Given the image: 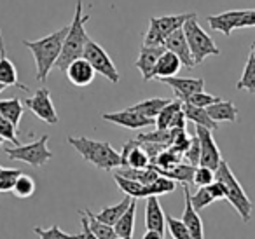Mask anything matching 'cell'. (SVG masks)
<instances>
[{
	"mask_svg": "<svg viewBox=\"0 0 255 239\" xmlns=\"http://www.w3.org/2000/svg\"><path fill=\"white\" fill-rule=\"evenodd\" d=\"M67 32H68V26H63V28L42 37V39L23 40V46L26 49H30L33 60H35V68H37L35 79L39 82H46L47 77H49V72L56 65V60L61 53V46H63Z\"/></svg>",
	"mask_w": 255,
	"mask_h": 239,
	"instance_id": "1",
	"label": "cell"
},
{
	"mask_svg": "<svg viewBox=\"0 0 255 239\" xmlns=\"http://www.w3.org/2000/svg\"><path fill=\"white\" fill-rule=\"evenodd\" d=\"M89 21V14H84V4L82 0H77V7H75V14L72 23L68 25V32L65 35L63 46H61V53L56 60L54 67L58 70H63L72 63L74 60L82 56L84 46L91 37L86 32V23Z\"/></svg>",
	"mask_w": 255,
	"mask_h": 239,
	"instance_id": "2",
	"label": "cell"
},
{
	"mask_svg": "<svg viewBox=\"0 0 255 239\" xmlns=\"http://www.w3.org/2000/svg\"><path fill=\"white\" fill-rule=\"evenodd\" d=\"M67 141L82 155L84 161L91 162L98 169L112 171L114 168H121V152H117L109 141L86 136H68Z\"/></svg>",
	"mask_w": 255,
	"mask_h": 239,
	"instance_id": "3",
	"label": "cell"
},
{
	"mask_svg": "<svg viewBox=\"0 0 255 239\" xmlns=\"http://www.w3.org/2000/svg\"><path fill=\"white\" fill-rule=\"evenodd\" d=\"M215 180H219L224 187V192H226V199L233 204V208L238 211L241 218H243L245 224L252 220V211H254V204L248 199L247 192L243 190L241 183L238 182V178L234 176L233 169L229 168L226 161H220L219 168L215 169Z\"/></svg>",
	"mask_w": 255,
	"mask_h": 239,
	"instance_id": "4",
	"label": "cell"
},
{
	"mask_svg": "<svg viewBox=\"0 0 255 239\" xmlns=\"http://www.w3.org/2000/svg\"><path fill=\"white\" fill-rule=\"evenodd\" d=\"M184 33L185 39H187L189 49H191L192 60H194V65H201L203 61L208 56H219L220 49L215 46L213 39L205 32V30L199 26L198 18L192 16L187 21L184 23Z\"/></svg>",
	"mask_w": 255,
	"mask_h": 239,
	"instance_id": "5",
	"label": "cell"
},
{
	"mask_svg": "<svg viewBox=\"0 0 255 239\" xmlns=\"http://www.w3.org/2000/svg\"><path fill=\"white\" fill-rule=\"evenodd\" d=\"M49 134H42L39 140L26 145H14V147H5V154L11 161H21L30 164L32 168H42L46 162L53 159V152L47 147Z\"/></svg>",
	"mask_w": 255,
	"mask_h": 239,
	"instance_id": "6",
	"label": "cell"
},
{
	"mask_svg": "<svg viewBox=\"0 0 255 239\" xmlns=\"http://www.w3.org/2000/svg\"><path fill=\"white\" fill-rule=\"evenodd\" d=\"M208 25L212 30L220 32L222 35L229 37L234 30L255 26V9H236V11H226L220 14L210 16Z\"/></svg>",
	"mask_w": 255,
	"mask_h": 239,
	"instance_id": "7",
	"label": "cell"
},
{
	"mask_svg": "<svg viewBox=\"0 0 255 239\" xmlns=\"http://www.w3.org/2000/svg\"><path fill=\"white\" fill-rule=\"evenodd\" d=\"M82 58L91 63V67L95 68L96 74L103 75L107 81H110L112 84H117L121 81V75L117 72V67L114 65L112 58L109 56L105 49H103L100 44H96L93 39H89L84 46V51H82Z\"/></svg>",
	"mask_w": 255,
	"mask_h": 239,
	"instance_id": "8",
	"label": "cell"
},
{
	"mask_svg": "<svg viewBox=\"0 0 255 239\" xmlns=\"http://www.w3.org/2000/svg\"><path fill=\"white\" fill-rule=\"evenodd\" d=\"M25 107L33 114L35 117H39L40 120L47 124H58L60 122V117L54 109V103L51 100V91L47 88H39L33 96L26 98Z\"/></svg>",
	"mask_w": 255,
	"mask_h": 239,
	"instance_id": "9",
	"label": "cell"
},
{
	"mask_svg": "<svg viewBox=\"0 0 255 239\" xmlns=\"http://www.w3.org/2000/svg\"><path fill=\"white\" fill-rule=\"evenodd\" d=\"M196 136L199 140V164L208 166L215 171L222 161V154L219 145L213 140L212 129L205 126H196Z\"/></svg>",
	"mask_w": 255,
	"mask_h": 239,
	"instance_id": "10",
	"label": "cell"
},
{
	"mask_svg": "<svg viewBox=\"0 0 255 239\" xmlns=\"http://www.w3.org/2000/svg\"><path fill=\"white\" fill-rule=\"evenodd\" d=\"M103 120L107 122H112L116 126H123L126 129H140V127H147V126H154V119H149L143 114L129 109L119 110V112H110V114H103Z\"/></svg>",
	"mask_w": 255,
	"mask_h": 239,
	"instance_id": "11",
	"label": "cell"
},
{
	"mask_svg": "<svg viewBox=\"0 0 255 239\" xmlns=\"http://www.w3.org/2000/svg\"><path fill=\"white\" fill-rule=\"evenodd\" d=\"M65 74H67V79L70 81V84L77 86V88H86L89 86L96 77L95 68L91 67L86 58H77L74 60L67 68H65Z\"/></svg>",
	"mask_w": 255,
	"mask_h": 239,
	"instance_id": "12",
	"label": "cell"
},
{
	"mask_svg": "<svg viewBox=\"0 0 255 239\" xmlns=\"http://www.w3.org/2000/svg\"><path fill=\"white\" fill-rule=\"evenodd\" d=\"M164 49L177 54L184 67H187V68L196 67L194 60H192L191 49H189L187 39H185L184 28H178V30H175V32H171L170 35H166V39H164Z\"/></svg>",
	"mask_w": 255,
	"mask_h": 239,
	"instance_id": "13",
	"label": "cell"
},
{
	"mask_svg": "<svg viewBox=\"0 0 255 239\" xmlns=\"http://www.w3.org/2000/svg\"><path fill=\"white\" fill-rule=\"evenodd\" d=\"M161 81L170 86L175 91V95H177V98L182 100V102H185L194 93L205 89V79H191V77L187 79V77H177V75H173V77L161 79Z\"/></svg>",
	"mask_w": 255,
	"mask_h": 239,
	"instance_id": "14",
	"label": "cell"
},
{
	"mask_svg": "<svg viewBox=\"0 0 255 239\" xmlns=\"http://www.w3.org/2000/svg\"><path fill=\"white\" fill-rule=\"evenodd\" d=\"M0 82L9 86H14L19 88L23 91H28L26 86H23L18 79V70H16V65L9 60L7 51H5V44H4V37H2V30H0Z\"/></svg>",
	"mask_w": 255,
	"mask_h": 239,
	"instance_id": "15",
	"label": "cell"
},
{
	"mask_svg": "<svg viewBox=\"0 0 255 239\" xmlns=\"http://www.w3.org/2000/svg\"><path fill=\"white\" fill-rule=\"evenodd\" d=\"M184 189V196H185V210L184 215H182V222L185 224L187 227L189 234H191L192 239H199V238H205V231H203V222L201 217H199L198 210H194L191 203V192H189V185H182Z\"/></svg>",
	"mask_w": 255,
	"mask_h": 239,
	"instance_id": "16",
	"label": "cell"
},
{
	"mask_svg": "<svg viewBox=\"0 0 255 239\" xmlns=\"http://www.w3.org/2000/svg\"><path fill=\"white\" fill-rule=\"evenodd\" d=\"M164 53V46H142L138 54V60L135 61V68H138L140 74H142V79L145 82H149L150 74H152V68L156 65V61L159 60V56Z\"/></svg>",
	"mask_w": 255,
	"mask_h": 239,
	"instance_id": "17",
	"label": "cell"
},
{
	"mask_svg": "<svg viewBox=\"0 0 255 239\" xmlns=\"http://www.w3.org/2000/svg\"><path fill=\"white\" fill-rule=\"evenodd\" d=\"M182 68V61L180 58L177 56L171 51L164 49V53L159 56V60L156 61L152 68V74L150 77L152 79H166V77H173V75L178 74V70Z\"/></svg>",
	"mask_w": 255,
	"mask_h": 239,
	"instance_id": "18",
	"label": "cell"
},
{
	"mask_svg": "<svg viewBox=\"0 0 255 239\" xmlns=\"http://www.w3.org/2000/svg\"><path fill=\"white\" fill-rule=\"evenodd\" d=\"M145 227L150 231L163 232L166 229V213L163 211L159 204L157 196L147 197V208H145Z\"/></svg>",
	"mask_w": 255,
	"mask_h": 239,
	"instance_id": "19",
	"label": "cell"
},
{
	"mask_svg": "<svg viewBox=\"0 0 255 239\" xmlns=\"http://www.w3.org/2000/svg\"><path fill=\"white\" fill-rule=\"evenodd\" d=\"M135 220H136V199L133 197L128 210L121 215L119 220L114 224V231H116L117 238L121 239H131L133 232H135Z\"/></svg>",
	"mask_w": 255,
	"mask_h": 239,
	"instance_id": "20",
	"label": "cell"
},
{
	"mask_svg": "<svg viewBox=\"0 0 255 239\" xmlns=\"http://www.w3.org/2000/svg\"><path fill=\"white\" fill-rule=\"evenodd\" d=\"M182 110H184V114H185V119L192 120L196 126H205L212 131L219 129V122L210 117L208 110H206L205 107H198L189 102H182Z\"/></svg>",
	"mask_w": 255,
	"mask_h": 239,
	"instance_id": "21",
	"label": "cell"
},
{
	"mask_svg": "<svg viewBox=\"0 0 255 239\" xmlns=\"http://www.w3.org/2000/svg\"><path fill=\"white\" fill-rule=\"evenodd\" d=\"M192 16H196V12H189V14H168V16H159V18L152 16L150 23H154V25L157 26V30L166 37V35H170L171 32H175V30L182 28L184 23L187 21L189 18H192Z\"/></svg>",
	"mask_w": 255,
	"mask_h": 239,
	"instance_id": "22",
	"label": "cell"
},
{
	"mask_svg": "<svg viewBox=\"0 0 255 239\" xmlns=\"http://www.w3.org/2000/svg\"><path fill=\"white\" fill-rule=\"evenodd\" d=\"M210 117L217 122H236L238 120V107L233 102H226V100H219L213 105L206 107Z\"/></svg>",
	"mask_w": 255,
	"mask_h": 239,
	"instance_id": "23",
	"label": "cell"
},
{
	"mask_svg": "<svg viewBox=\"0 0 255 239\" xmlns=\"http://www.w3.org/2000/svg\"><path fill=\"white\" fill-rule=\"evenodd\" d=\"M131 199H133V197L124 196V199H121L119 203L112 204V206L102 208V211H100V213H95V217L98 218L100 222H103V224H109V225H112V227H114V224L119 220L121 215L128 210V206H129Z\"/></svg>",
	"mask_w": 255,
	"mask_h": 239,
	"instance_id": "24",
	"label": "cell"
},
{
	"mask_svg": "<svg viewBox=\"0 0 255 239\" xmlns=\"http://www.w3.org/2000/svg\"><path fill=\"white\" fill-rule=\"evenodd\" d=\"M0 114L9 119L16 127H19L21 117L25 114V105L21 103L19 98H11V100H0Z\"/></svg>",
	"mask_w": 255,
	"mask_h": 239,
	"instance_id": "25",
	"label": "cell"
},
{
	"mask_svg": "<svg viewBox=\"0 0 255 239\" xmlns=\"http://www.w3.org/2000/svg\"><path fill=\"white\" fill-rule=\"evenodd\" d=\"M114 180H116L119 189L123 190L126 196L135 197V199H138V197H147L145 196V183H140V182H136V180L126 178V176L119 175V173H114Z\"/></svg>",
	"mask_w": 255,
	"mask_h": 239,
	"instance_id": "26",
	"label": "cell"
},
{
	"mask_svg": "<svg viewBox=\"0 0 255 239\" xmlns=\"http://www.w3.org/2000/svg\"><path fill=\"white\" fill-rule=\"evenodd\" d=\"M180 109H182V100H178V98L170 100V102H168L166 105L159 110V114L156 116V119H154L156 127H159V129H168L170 124H171V120H173L175 114H177Z\"/></svg>",
	"mask_w": 255,
	"mask_h": 239,
	"instance_id": "27",
	"label": "cell"
},
{
	"mask_svg": "<svg viewBox=\"0 0 255 239\" xmlns=\"http://www.w3.org/2000/svg\"><path fill=\"white\" fill-rule=\"evenodd\" d=\"M84 213L88 215L89 229H91L95 239H114V238H117V234H116V231H114L112 225L100 222L98 218L95 217V213H93L91 210H84Z\"/></svg>",
	"mask_w": 255,
	"mask_h": 239,
	"instance_id": "28",
	"label": "cell"
},
{
	"mask_svg": "<svg viewBox=\"0 0 255 239\" xmlns=\"http://www.w3.org/2000/svg\"><path fill=\"white\" fill-rule=\"evenodd\" d=\"M168 102H170L168 98H149V100H143V102L136 103V105H133L131 109L140 114H143V116L149 117V119H156L159 110L163 109Z\"/></svg>",
	"mask_w": 255,
	"mask_h": 239,
	"instance_id": "29",
	"label": "cell"
},
{
	"mask_svg": "<svg viewBox=\"0 0 255 239\" xmlns=\"http://www.w3.org/2000/svg\"><path fill=\"white\" fill-rule=\"evenodd\" d=\"M177 189V183L175 180L168 178L164 175H159L154 182L147 183L145 185V196H161V194H168V192H173Z\"/></svg>",
	"mask_w": 255,
	"mask_h": 239,
	"instance_id": "30",
	"label": "cell"
},
{
	"mask_svg": "<svg viewBox=\"0 0 255 239\" xmlns=\"http://www.w3.org/2000/svg\"><path fill=\"white\" fill-rule=\"evenodd\" d=\"M236 89H245L248 93H255V56L254 54H248L247 65H245V70L241 79L238 81Z\"/></svg>",
	"mask_w": 255,
	"mask_h": 239,
	"instance_id": "31",
	"label": "cell"
},
{
	"mask_svg": "<svg viewBox=\"0 0 255 239\" xmlns=\"http://www.w3.org/2000/svg\"><path fill=\"white\" fill-rule=\"evenodd\" d=\"M16 197L19 199H26V197H32L33 192H35V180L30 175H25V173H19V176L16 178L14 187L11 190Z\"/></svg>",
	"mask_w": 255,
	"mask_h": 239,
	"instance_id": "32",
	"label": "cell"
},
{
	"mask_svg": "<svg viewBox=\"0 0 255 239\" xmlns=\"http://www.w3.org/2000/svg\"><path fill=\"white\" fill-rule=\"evenodd\" d=\"M138 141H156V143H164V145H171V140H173V129L168 127V129H159L156 127L150 133H140L136 136Z\"/></svg>",
	"mask_w": 255,
	"mask_h": 239,
	"instance_id": "33",
	"label": "cell"
},
{
	"mask_svg": "<svg viewBox=\"0 0 255 239\" xmlns=\"http://www.w3.org/2000/svg\"><path fill=\"white\" fill-rule=\"evenodd\" d=\"M213 196L210 194V190H208V187H198V190H196L194 194H191V203H192V206H194V210H198V211H201V210H205L206 206H210V204L213 203Z\"/></svg>",
	"mask_w": 255,
	"mask_h": 239,
	"instance_id": "34",
	"label": "cell"
},
{
	"mask_svg": "<svg viewBox=\"0 0 255 239\" xmlns=\"http://www.w3.org/2000/svg\"><path fill=\"white\" fill-rule=\"evenodd\" d=\"M215 180V171L208 166H203V164H198L194 168V175H192V183L196 187H205V185H210V183Z\"/></svg>",
	"mask_w": 255,
	"mask_h": 239,
	"instance_id": "35",
	"label": "cell"
},
{
	"mask_svg": "<svg viewBox=\"0 0 255 239\" xmlns=\"http://www.w3.org/2000/svg\"><path fill=\"white\" fill-rule=\"evenodd\" d=\"M166 227L175 239L191 238V234H189L187 227H185V224L182 222V218H175V217H171V215H166Z\"/></svg>",
	"mask_w": 255,
	"mask_h": 239,
	"instance_id": "36",
	"label": "cell"
},
{
	"mask_svg": "<svg viewBox=\"0 0 255 239\" xmlns=\"http://www.w3.org/2000/svg\"><path fill=\"white\" fill-rule=\"evenodd\" d=\"M0 136L4 140L11 141L14 145H19V138H18V127L11 122L9 119H5L2 114H0Z\"/></svg>",
	"mask_w": 255,
	"mask_h": 239,
	"instance_id": "37",
	"label": "cell"
},
{
	"mask_svg": "<svg viewBox=\"0 0 255 239\" xmlns=\"http://www.w3.org/2000/svg\"><path fill=\"white\" fill-rule=\"evenodd\" d=\"M18 169H5L0 168V192H11L12 187H14L16 178L19 176Z\"/></svg>",
	"mask_w": 255,
	"mask_h": 239,
	"instance_id": "38",
	"label": "cell"
},
{
	"mask_svg": "<svg viewBox=\"0 0 255 239\" xmlns=\"http://www.w3.org/2000/svg\"><path fill=\"white\" fill-rule=\"evenodd\" d=\"M219 100H222V98H220V96L210 95V93H205V89H203V91H198V93H194V95H191L185 102L192 103V105H198V107H205L206 109V107L217 103Z\"/></svg>",
	"mask_w": 255,
	"mask_h": 239,
	"instance_id": "39",
	"label": "cell"
},
{
	"mask_svg": "<svg viewBox=\"0 0 255 239\" xmlns=\"http://www.w3.org/2000/svg\"><path fill=\"white\" fill-rule=\"evenodd\" d=\"M33 232H35L39 238H44V239H54V238H75L74 234H68V232H63L60 227H58L56 224L51 225L49 229H42V227H35L33 229Z\"/></svg>",
	"mask_w": 255,
	"mask_h": 239,
	"instance_id": "40",
	"label": "cell"
},
{
	"mask_svg": "<svg viewBox=\"0 0 255 239\" xmlns=\"http://www.w3.org/2000/svg\"><path fill=\"white\" fill-rule=\"evenodd\" d=\"M164 39H166V37L157 30V26L154 25V23H150L149 30H147V33L143 35V46H154V47L164 46Z\"/></svg>",
	"mask_w": 255,
	"mask_h": 239,
	"instance_id": "41",
	"label": "cell"
},
{
	"mask_svg": "<svg viewBox=\"0 0 255 239\" xmlns=\"http://www.w3.org/2000/svg\"><path fill=\"white\" fill-rule=\"evenodd\" d=\"M184 161L189 162V164H192V166L199 164V140H198L196 134L191 138V143H189L187 150L184 152Z\"/></svg>",
	"mask_w": 255,
	"mask_h": 239,
	"instance_id": "42",
	"label": "cell"
},
{
	"mask_svg": "<svg viewBox=\"0 0 255 239\" xmlns=\"http://www.w3.org/2000/svg\"><path fill=\"white\" fill-rule=\"evenodd\" d=\"M79 215H81V225H82V232H79V234H74L75 238H89V239H95V236H93L91 229H89V220H88V215L84 213V211H79Z\"/></svg>",
	"mask_w": 255,
	"mask_h": 239,
	"instance_id": "43",
	"label": "cell"
},
{
	"mask_svg": "<svg viewBox=\"0 0 255 239\" xmlns=\"http://www.w3.org/2000/svg\"><path fill=\"white\" fill-rule=\"evenodd\" d=\"M170 127H185V114H184V110H178L177 114H175V117H173V120H171V124H170Z\"/></svg>",
	"mask_w": 255,
	"mask_h": 239,
	"instance_id": "44",
	"label": "cell"
},
{
	"mask_svg": "<svg viewBox=\"0 0 255 239\" xmlns=\"http://www.w3.org/2000/svg\"><path fill=\"white\" fill-rule=\"evenodd\" d=\"M163 238H164L163 232L150 231V229H147V231L143 232V239H163Z\"/></svg>",
	"mask_w": 255,
	"mask_h": 239,
	"instance_id": "45",
	"label": "cell"
},
{
	"mask_svg": "<svg viewBox=\"0 0 255 239\" xmlns=\"http://www.w3.org/2000/svg\"><path fill=\"white\" fill-rule=\"evenodd\" d=\"M5 88H7V86H5V84H2V82H0V93L4 91V89H5Z\"/></svg>",
	"mask_w": 255,
	"mask_h": 239,
	"instance_id": "46",
	"label": "cell"
},
{
	"mask_svg": "<svg viewBox=\"0 0 255 239\" xmlns=\"http://www.w3.org/2000/svg\"><path fill=\"white\" fill-rule=\"evenodd\" d=\"M252 54H254V56H255V44H254V46H252Z\"/></svg>",
	"mask_w": 255,
	"mask_h": 239,
	"instance_id": "47",
	"label": "cell"
},
{
	"mask_svg": "<svg viewBox=\"0 0 255 239\" xmlns=\"http://www.w3.org/2000/svg\"><path fill=\"white\" fill-rule=\"evenodd\" d=\"M2 143H4V138L0 136V147H2Z\"/></svg>",
	"mask_w": 255,
	"mask_h": 239,
	"instance_id": "48",
	"label": "cell"
},
{
	"mask_svg": "<svg viewBox=\"0 0 255 239\" xmlns=\"http://www.w3.org/2000/svg\"><path fill=\"white\" fill-rule=\"evenodd\" d=\"M0 168H2V166H0Z\"/></svg>",
	"mask_w": 255,
	"mask_h": 239,
	"instance_id": "49",
	"label": "cell"
}]
</instances>
